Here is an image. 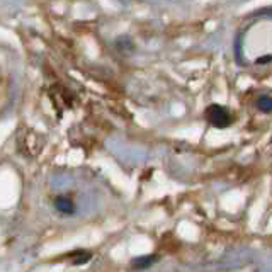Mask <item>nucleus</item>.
<instances>
[{"mask_svg":"<svg viewBox=\"0 0 272 272\" xmlns=\"http://www.w3.org/2000/svg\"><path fill=\"white\" fill-rule=\"evenodd\" d=\"M206 119L216 128H225L231 123V117H230V114H228V111L225 109V107L218 106V104H213V106L207 107Z\"/></svg>","mask_w":272,"mask_h":272,"instance_id":"obj_1","label":"nucleus"},{"mask_svg":"<svg viewBox=\"0 0 272 272\" xmlns=\"http://www.w3.org/2000/svg\"><path fill=\"white\" fill-rule=\"evenodd\" d=\"M56 209L60 211V213H65V214H71L75 211V204L71 203V199L68 198H58L55 203Z\"/></svg>","mask_w":272,"mask_h":272,"instance_id":"obj_2","label":"nucleus"},{"mask_svg":"<svg viewBox=\"0 0 272 272\" xmlns=\"http://www.w3.org/2000/svg\"><path fill=\"white\" fill-rule=\"evenodd\" d=\"M157 260V255H146V257H138L131 262V266L136 267V269H145V267H150L153 262Z\"/></svg>","mask_w":272,"mask_h":272,"instance_id":"obj_3","label":"nucleus"},{"mask_svg":"<svg viewBox=\"0 0 272 272\" xmlns=\"http://www.w3.org/2000/svg\"><path fill=\"white\" fill-rule=\"evenodd\" d=\"M257 107H259L260 111H264V113H271L272 111V99L271 97H260L259 101H257Z\"/></svg>","mask_w":272,"mask_h":272,"instance_id":"obj_4","label":"nucleus"},{"mask_svg":"<svg viewBox=\"0 0 272 272\" xmlns=\"http://www.w3.org/2000/svg\"><path fill=\"white\" fill-rule=\"evenodd\" d=\"M269 62H272V56H262V58L257 60V63H260V65H262V63H269Z\"/></svg>","mask_w":272,"mask_h":272,"instance_id":"obj_5","label":"nucleus"},{"mask_svg":"<svg viewBox=\"0 0 272 272\" xmlns=\"http://www.w3.org/2000/svg\"><path fill=\"white\" fill-rule=\"evenodd\" d=\"M259 14H266V16H272V9H271V10H260Z\"/></svg>","mask_w":272,"mask_h":272,"instance_id":"obj_6","label":"nucleus"}]
</instances>
